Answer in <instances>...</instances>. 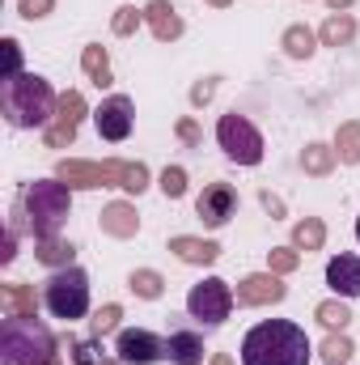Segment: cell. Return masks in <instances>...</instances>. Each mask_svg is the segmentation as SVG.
Here are the masks:
<instances>
[{"label":"cell","instance_id":"cell-1","mask_svg":"<svg viewBox=\"0 0 360 365\" xmlns=\"http://www.w3.org/2000/svg\"><path fill=\"white\" fill-rule=\"evenodd\" d=\"M242 365H309V336L288 319H268L246 331Z\"/></svg>","mask_w":360,"mask_h":365},{"label":"cell","instance_id":"cell-2","mask_svg":"<svg viewBox=\"0 0 360 365\" xmlns=\"http://www.w3.org/2000/svg\"><path fill=\"white\" fill-rule=\"evenodd\" d=\"M0 110L13 128H51L60 98L38 73H17L0 86Z\"/></svg>","mask_w":360,"mask_h":365},{"label":"cell","instance_id":"cell-3","mask_svg":"<svg viewBox=\"0 0 360 365\" xmlns=\"http://www.w3.org/2000/svg\"><path fill=\"white\" fill-rule=\"evenodd\" d=\"M55 336L34 314L0 323V365H55Z\"/></svg>","mask_w":360,"mask_h":365},{"label":"cell","instance_id":"cell-4","mask_svg":"<svg viewBox=\"0 0 360 365\" xmlns=\"http://www.w3.org/2000/svg\"><path fill=\"white\" fill-rule=\"evenodd\" d=\"M68 208H73V187L64 179H38L26 187L21 217H26V225H30V234L38 242L60 238V225L68 221Z\"/></svg>","mask_w":360,"mask_h":365},{"label":"cell","instance_id":"cell-5","mask_svg":"<svg viewBox=\"0 0 360 365\" xmlns=\"http://www.w3.org/2000/svg\"><path fill=\"white\" fill-rule=\"evenodd\" d=\"M55 179L68 187H123V191H144L149 187V170L144 162H60Z\"/></svg>","mask_w":360,"mask_h":365},{"label":"cell","instance_id":"cell-6","mask_svg":"<svg viewBox=\"0 0 360 365\" xmlns=\"http://www.w3.org/2000/svg\"><path fill=\"white\" fill-rule=\"evenodd\" d=\"M43 306H47L55 319H64V323L85 319V314H90V276L81 272L77 264L55 268L51 280H47V289H43Z\"/></svg>","mask_w":360,"mask_h":365},{"label":"cell","instance_id":"cell-7","mask_svg":"<svg viewBox=\"0 0 360 365\" xmlns=\"http://www.w3.org/2000/svg\"><path fill=\"white\" fill-rule=\"evenodd\" d=\"M216 140H221L225 158L238 162V166H259V162H263V136H259V128H255L246 115H238V110H233V115H221Z\"/></svg>","mask_w":360,"mask_h":365},{"label":"cell","instance_id":"cell-8","mask_svg":"<svg viewBox=\"0 0 360 365\" xmlns=\"http://www.w3.org/2000/svg\"><path fill=\"white\" fill-rule=\"evenodd\" d=\"M233 302H238L233 289H229L221 276H208V280L191 284V293H186V314H191L195 323H203V327H221V323L229 319Z\"/></svg>","mask_w":360,"mask_h":365},{"label":"cell","instance_id":"cell-9","mask_svg":"<svg viewBox=\"0 0 360 365\" xmlns=\"http://www.w3.org/2000/svg\"><path fill=\"white\" fill-rule=\"evenodd\" d=\"M93 123H97V136L102 140H127L132 136V123H136V106L127 93H110L97 110H93Z\"/></svg>","mask_w":360,"mask_h":365},{"label":"cell","instance_id":"cell-10","mask_svg":"<svg viewBox=\"0 0 360 365\" xmlns=\"http://www.w3.org/2000/svg\"><path fill=\"white\" fill-rule=\"evenodd\" d=\"M81 115H85V98H81V90H68L64 98H60V110H55L51 128H43L47 149L73 145V140H77V128H81Z\"/></svg>","mask_w":360,"mask_h":365},{"label":"cell","instance_id":"cell-11","mask_svg":"<svg viewBox=\"0 0 360 365\" xmlns=\"http://www.w3.org/2000/svg\"><path fill=\"white\" fill-rule=\"evenodd\" d=\"M115 357L123 365H153V361H162V357H170V353H166V340L162 336H153L144 327H132V331H119Z\"/></svg>","mask_w":360,"mask_h":365},{"label":"cell","instance_id":"cell-12","mask_svg":"<svg viewBox=\"0 0 360 365\" xmlns=\"http://www.w3.org/2000/svg\"><path fill=\"white\" fill-rule=\"evenodd\" d=\"M195 212H199V221H203L208 230H221V225L238 212V191H233L229 182H212V187H203V195L195 200Z\"/></svg>","mask_w":360,"mask_h":365},{"label":"cell","instance_id":"cell-13","mask_svg":"<svg viewBox=\"0 0 360 365\" xmlns=\"http://www.w3.org/2000/svg\"><path fill=\"white\" fill-rule=\"evenodd\" d=\"M284 280L275 272H255V276H246L242 284H238V306H275V302H284Z\"/></svg>","mask_w":360,"mask_h":365},{"label":"cell","instance_id":"cell-14","mask_svg":"<svg viewBox=\"0 0 360 365\" xmlns=\"http://www.w3.org/2000/svg\"><path fill=\"white\" fill-rule=\"evenodd\" d=\"M144 21H149V30H153L157 43H174L182 34V17L170 0H153V4L144 9Z\"/></svg>","mask_w":360,"mask_h":365},{"label":"cell","instance_id":"cell-15","mask_svg":"<svg viewBox=\"0 0 360 365\" xmlns=\"http://www.w3.org/2000/svg\"><path fill=\"white\" fill-rule=\"evenodd\" d=\"M327 284L344 297H360V255H335L327 264Z\"/></svg>","mask_w":360,"mask_h":365},{"label":"cell","instance_id":"cell-16","mask_svg":"<svg viewBox=\"0 0 360 365\" xmlns=\"http://www.w3.org/2000/svg\"><path fill=\"white\" fill-rule=\"evenodd\" d=\"M136 230H140V217H136V208H132L127 200L106 204V212H102V234H110V238H136Z\"/></svg>","mask_w":360,"mask_h":365},{"label":"cell","instance_id":"cell-17","mask_svg":"<svg viewBox=\"0 0 360 365\" xmlns=\"http://www.w3.org/2000/svg\"><path fill=\"white\" fill-rule=\"evenodd\" d=\"M166 353L174 365H203V336L199 331H170Z\"/></svg>","mask_w":360,"mask_h":365},{"label":"cell","instance_id":"cell-18","mask_svg":"<svg viewBox=\"0 0 360 365\" xmlns=\"http://www.w3.org/2000/svg\"><path fill=\"white\" fill-rule=\"evenodd\" d=\"M170 251L179 255L182 264H216V259H221V247H216V242H208V238H186V234L170 238Z\"/></svg>","mask_w":360,"mask_h":365},{"label":"cell","instance_id":"cell-19","mask_svg":"<svg viewBox=\"0 0 360 365\" xmlns=\"http://www.w3.org/2000/svg\"><path fill=\"white\" fill-rule=\"evenodd\" d=\"M68 365H123V361L119 357H106V349H102L97 336H90V340L68 336Z\"/></svg>","mask_w":360,"mask_h":365},{"label":"cell","instance_id":"cell-20","mask_svg":"<svg viewBox=\"0 0 360 365\" xmlns=\"http://www.w3.org/2000/svg\"><path fill=\"white\" fill-rule=\"evenodd\" d=\"M318 38H322L327 47H344V43H352V38H356V21H352V13H331V17L322 21Z\"/></svg>","mask_w":360,"mask_h":365},{"label":"cell","instance_id":"cell-21","mask_svg":"<svg viewBox=\"0 0 360 365\" xmlns=\"http://www.w3.org/2000/svg\"><path fill=\"white\" fill-rule=\"evenodd\" d=\"M34 310H38L34 284H9V289H4V319H17V314H34Z\"/></svg>","mask_w":360,"mask_h":365},{"label":"cell","instance_id":"cell-22","mask_svg":"<svg viewBox=\"0 0 360 365\" xmlns=\"http://www.w3.org/2000/svg\"><path fill=\"white\" fill-rule=\"evenodd\" d=\"M322 242H327V225L318 217L297 221V230H292V247L297 251H322Z\"/></svg>","mask_w":360,"mask_h":365},{"label":"cell","instance_id":"cell-23","mask_svg":"<svg viewBox=\"0 0 360 365\" xmlns=\"http://www.w3.org/2000/svg\"><path fill=\"white\" fill-rule=\"evenodd\" d=\"M335 158L348 162V166H360V123H339V132H335Z\"/></svg>","mask_w":360,"mask_h":365},{"label":"cell","instance_id":"cell-24","mask_svg":"<svg viewBox=\"0 0 360 365\" xmlns=\"http://www.w3.org/2000/svg\"><path fill=\"white\" fill-rule=\"evenodd\" d=\"M314 43H318V34H314L309 26H288V30H284V51H288L292 60H309V56H314Z\"/></svg>","mask_w":360,"mask_h":365},{"label":"cell","instance_id":"cell-25","mask_svg":"<svg viewBox=\"0 0 360 365\" xmlns=\"http://www.w3.org/2000/svg\"><path fill=\"white\" fill-rule=\"evenodd\" d=\"M34 255H38V264H47V268H68L77 251H73V242H64V238H43Z\"/></svg>","mask_w":360,"mask_h":365},{"label":"cell","instance_id":"cell-26","mask_svg":"<svg viewBox=\"0 0 360 365\" xmlns=\"http://www.w3.org/2000/svg\"><path fill=\"white\" fill-rule=\"evenodd\" d=\"M81 68H85V77H90L93 86H110V60H106V51L97 43H90L81 51Z\"/></svg>","mask_w":360,"mask_h":365},{"label":"cell","instance_id":"cell-27","mask_svg":"<svg viewBox=\"0 0 360 365\" xmlns=\"http://www.w3.org/2000/svg\"><path fill=\"white\" fill-rule=\"evenodd\" d=\"M335 149L331 145H309L305 153H301V166H305V175H331L335 170Z\"/></svg>","mask_w":360,"mask_h":365},{"label":"cell","instance_id":"cell-28","mask_svg":"<svg viewBox=\"0 0 360 365\" xmlns=\"http://www.w3.org/2000/svg\"><path fill=\"white\" fill-rule=\"evenodd\" d=\"M314 319H318L327 331H344V327L352 323V310H348L344 302H322V306L314 310Z\"/></svg>","mask_w":360,"mask_h":365},{"label":"cell","instance_id":"cell-29","mask_svg":"<svg viewBox=\"0 0 360 365\" xmlns=\"http://www.w3.org/2000/svg\"><path fill=\"white\" fill-rule=\"evenodd\" d=\"M132 293L136 297H144V302H153V297H162V289H166V280H162V272H153V268H140V272H132Z\"/></svg>","mask_w":360,"mask_h":365},{"label":"cell","instance_id":"cell-30","mask_svg":"<svg viewBox=\"0 0 360 365\" xmlns=\"http://www.w3.org/2000/svg\"><path fill=\"white\" fill-rule=\"evenodd\" d=\"M352 353H356V349H352V340H348L344 331H331V336L322 340V353H318V357H322L327 365H344Z\"/></svg>","mask_w":360,"mask_h":365},{"label":"cell","instance_id":"cell-31","mask_svg":"<svg viewBox=\"0 0 360 365\" xmlns=\"http://www.w3.org/2000/svg\"><path fill=\"white\" fill-rule=\"evenodd\" d=\"M119 319H123V310L110 302V306H102V310H97V314L90 319V331L97 336V340H102V336H110V331L119 327Z\"/></svg>","mask_w":360,"mask_h":365},{"label":"cell","instance_id":"cell-32","mask_svg":"<svg viewBox=\"0 0 360 365\" xmlns=\"http://www.w3.org/2000/svg\"><path fill=\"white\" fill-rule=\"evenodd\" d=\"M297 264H301V255H297V247H275V251H268V272H275V276L292 272Z\"/></svg>","mask_w":360,"mask_h":365},{"label":"cell","instance_id":"cell-33","mask_svg":"<svg viewBox=\"0 0 360 365\" xmlns=\"http://www.w3.org/2000/svg\"><path fill=\"white\" fill-rule=\"evenodd\" d=\"M140 21H144V13H136L132 4H123V9L115 13V21H110V30H115L119 38H127V34H136V30H140Z\"/></svg>","mask_w":360,"mask_h":365},{"label":"cell","instance_id":"cell-34","mask_svg":"<svg viewBox=\"0 0 360 365\" xmlns=\"http://www.w3.org/2000/svg\"><path fill=\"white\" fill-rule=\"evenodd\" d=\"M162 191H166L170 200L186 195V170H182V166H166V170H162Z\"/></svg>","mask_w":360,"mask_h":365},{"label":"cell","instance_id":"cell-35","mask_svg":"<svg viewBox=\"0 0 360 365\" xmlns=\"http://www.w3.org/2000/svg\"><path fill=\"white\" fill-rule=\"evenodd\" d=\"M0 47H4V81H9V77L21 73V43L17 38H4Z\"/></svg>","mask_w":360,"mask_h":365},{"label":"cell","instance_id":"cell-36","mask_svg":"<svg viewBox=\"0 0 360 365\" xmlns=\"http://www.w3.org/2000/svg\"><path fill=\"white\" fill-rule=\"evenodd\" d=\"M55 9V0H21V17L26 21H38V17H47Z\"/></svg>","mask_w":360,"mask_h":365},{"label":"cell","instance_id":"cell-37","mask_svg":"<svg viewBox=\"0 0 360 365\" xmlns=\"http://www.w3.org/2000/svg\"><path fill=\"white\" fill-rule=\"evenodd\" d=\"M212 93H216V81L208 77V81H199V86L191 90V102H195V106H208V102H212Z\"/></svg>","mask_w":360,"mask_h":365},{"label":"cell","instance_id":"cell-38","mask_svg":"<svg viewBox=\"0 0 360 365\" xmlns=\"http://www.w3.org/2000/svg\"><path fill=\"white\" fill-rule=\"evenodd\" d=\"M179 136L186 145H199V123L195 119H179Z\"/></svg>","mask_w":360,"mask_h":365},{"label":"cell","instance_id":"cell-39","mask_svg":"<svg viewBox=\"0 0 360 365\" xmlns=\"http://www.w3.org/2000/svg\"><path fill=\"white\" fill-rule=\"evenodd\" d=\"M13 255H17V230L9 225V234H4V251H0V264H13Z\"/></svg>","mask_w":360,"mask_h":365},{"label":"cell","instance_id":"cell-40","mask_svg":"<svg viewBox=\"0 0 360 365\" xmlns=\"http://www.w3.org/2000/svg\"><path fill=\"white\" fill-rule=\"evenodd\" d=\"M263 204H268V208L275 212V217H284V200H280V195H271V191H263Z\"/></svg>","mask_w":360,"mask_h":365},{"label":"cell","instance_id":"cell-41","mask_svg":"<svg viewBox=\"0 0 360 365\" xmlns=\"http://www.w3.org/2000/svg\"><path fill=\"white\" fill-rule=\"evenodd\" d=\"M327 4H331L335 13H348V9H352V0H327Z\"/></svg>","mask_w":360,"mask_h":365},{"label":"cell","instance_id":"cell-42","mask_svg":"<svg viewBox=\"0 0 360 365\" xmlns=\"http://www.w3.org/2000/svg\"><path fill=\"white\" fill-rule=\"evenodd\" d=\"M212 365H233V361H229L225 353H216V357H212Z\"/></svg>","mask_w":360,"mask_h":365},{"label":"cell","instance_id":"cell-43","mask_svg":"<svg viewBox=\"0 0 360 365\" xmlns=\"http://www.w3.org/2000/svg\"><path fill=\"white\" fill-rule=\"evenodd\" d=\"M208 4H216V9H225V4H233V0H208Z\"/></svg>","mask_w":360,"mask_h":365},{"label":"cell","instance_id":"cell-44","mask_svg":"<svg viewBox=\"0 0 360 365\" xmlns=\"http://www.w3.org/2000/svg\"><path fill=\"white\" fill-rule=\"evenodd\" d=\"M356 242H360V217H356Z\"/></svg>","mask_w":360,"mask_h":365}]
</instances>
